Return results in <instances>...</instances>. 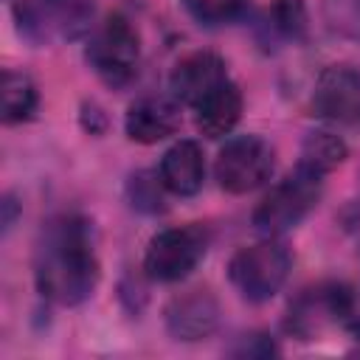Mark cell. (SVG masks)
Listing matches in <instances>:
<instances>
[{"label": "cell", "mask_w": 360, "mask_h": 360, "mask_svg": "<svg viewBox=\"0 0 360 360\" xmlns=\"http://www.w3.org/2000/svg\"><path fill=\"white\" fill-rule=\"evenodd\" d=\"M346 160V143L332 135V132H309L304 146H301V166L318 172V174H329L335 166H340Z\"/></svg>", "instance_id": "16"}, {"label": "cell", "mask_w": 360, "mask_h": 360, "mask_svg": "<svg viewBox=\"0 0 360 360\" xmlns=\"http://www.w3.org/2000/svg\"><path fill=\"white\" fill-rule=\"evenodd\" d=\"M242 118V93L239 87L228 79L222 82L214 93H208L197 107H194V121L197 129L205 138H225Z\"/></svg>", "instance_id": "14"}, {"label": "cell", "mask_w": 360, "mask_h": 360, "mask_svg": "<svg viewBox=\"0 0 360 360\" xmlns=\"http://www.w3.org/2000/svg\"><path fill=\"white\" fill-rule=\"evenodd\" d=\"M138 53H141V42L135 28L129 25L127 17L112 14L107 17L90 37L87 42V62L90 68L112 87L127 84L135 76L138 68Z\"/></svg>", "instance_id": "4"}, {"label": "cell", "mask_w": 360, "mask_h": 360, "mask_svg": "<svg viewBox=\"0 0 360 360\" xmlns=\"http://www.w3.org/2000/svg\"><path fill=\"white\" fill-rule=\"evenodd\" d=\"M312 110L326 121L360 127V68H326L315 82Z\"/></svg>", "instance_id": "9"}, {"label": "cell", "mask_w": 360, "mask_h": 360, "mask_svg": "<svg viewBox=\"0 0 360 360\" xmlns=\"http://www.w3.org/2000/svg\"><path fill=\"white\" fill-rule=\"evenodd\" d=\"M14 214H17V202H14V197H6L3 200V231H8L14 225Z\"/></svg>", "instance_id": "21"}, {"label": "cell", "mask_w": 360, "mask_h": 360, "mask_svg": "<svg viewBox=\"0 0 360 360\" xmlns=\"http://www.w3.org/2000/svg\"><path fill=\"white\" fill-rule=\"evenodd\" d=\"M323 194V174L307 169V166H295L278 186H273L262 202L253 211V228L262 236H281L284 231L295 228L321 200Z\"/></svg>", "instance_id": "2"}, {"label": "cell", "mask_w": 360, "mask_h": 360, "mask_svg": "<svg viewBox=\"0 0 360 360\" xmlns=\"http://www.w3.org/2000/svg\"><path fill=\"white\" fill-rule=\"evenodd\" d=\"M180 127V110L174 98H160V96H149V98H138L124 118V129L129 135V141L135 143H158L169 135H174Z\"/></svg>", "instance_id": "12"}, {"label": "cell", "mask_w": 360, "mask_h": 360, "mask_svg": "<svg viewBox=\"0 0 360 360\" xmlns=\"http://www.w3.org/2000/svg\"><path fill=\"white\" fill-rule=\"evenodd\" d=\"M20 34L31 42H53L79 37L93 17L87 0H20L17 8Z\"/></svg>", "instance_id": "5"}, {"label": "cell", "mask_w": 360, "mask_h": 360, "mask_svg": "<svg viewBox=\"0 0 360 360\" xmlns=\"http://www.w3.org/2000/svg\"><path fill=\"white\" fill-rule=\"evenodd\" d=\"M228 273L242 298L262 304V301H270L284 287L290 273V253L281 242L267 236L259 245L242 248L231 259Z\"/></svg>", "instance_id": "3"}, {"label": "cell", "mask_w": 360, "mask_h": 360, "mask_svg": "<svg viewBox=\"0 0 360 360\" xmlns=\"http://www.w3.org/2000/svg\"><path fill=\"white\" fill-rule=\"evenodd\" d=\"M37 290L62 307L82 304L98 284V262L87 219L62 214L51 219L39 236L34 256Z\"/></svg>", "instance_id": "1"}, {"label": "cell", "mask_w": 360, "mask_h": 360, "mask_svg": "<svg viewBox=\"0 0 360 360\" xmlns=\"http://www.w3.org/2000/svg\"><path fill=\"white\" fill-rule=\"evenodd\" d=\"M183 6L200 25H225L242 17L248 0H183Z\"/></svg>", "instance_id": "18"}, {"label": "cell", "mask_w": 360, "mask_h": 360, "mask_svg": "<svg viewBox=\"0 0 360 360\" xmlns=\"http://www.w3.org/2000/svg\"><path fill=\"white\" fill-rule=\"evenodd\" d=\"M267 28L276 37L298 39L307 28V8L304 0H276L267 11Z\"/></svg>", "instance_id": "17"}, {"label": "cell", "mask_w": 360, "mask_h": 360, "mask_svg": "<svg viewBox=\"0 0 360 360\" xmlns=\"http://www.w3.org/2000/svg\"><path fill=\"white\" fill-rule=\"evenodd\" d=\"M158 180H160V174H158ZM158 180H152L149 174H138V177H132V205H138V208H143V211H160L163 205V200H160V186H158Z\"/></svg>", "instance_id": "19"}, {"label": "cell", "mask_w": 360, "mask_h": 360, "mask_svg": "<svg viewBox=\"0 0 360 360\" xmlns=\"http://www.w3.org/2000/svg\"><path fill=\"white\" fill-rule=\"evenodd\" d=\"M329 323L360 329V315H357V307H354V295L343 284H323V287L307 290L290 307L287 329L295 332L304 340L318 335Z\"/></svg>", "instance_id": "6"}, {"label": "cell", "mask_w": 360, "mask_h": 360, "mask_svg": "<svg viewBox=\"0 0 360 360\" xmlns=\"http://www.w3.org/2000/svg\"><path fill=\"white\" fill-rule=\"evenodd\" d=\"M205 245H208V236L197 225L166 228L158 236H152L143 256V270L149 278L163 284L180 281L200 264V259L205 256Z\"/></svg>", "instance_id": "7"}, {"label": "cell", "mask_w": 360, "mask_h": 360, "mask_svg": "<svg viewBox=\"0 0 360 360\" xmlns=\"http://www.w3.org/2000/svg\"><path fill=\"white\" fill-rule=\"evenodd\" d=\"M217 180L231 194H248L273 172V149L259 135H236L225 141V146L217 155Z\"/></svg>", "instance_id": "8"}, {"label": "cell", "mask_w": 360, "mask_h": 360, "mask_svg": "<svg viewBox=\"0 0 360 360\" xmlns=\"http://www.w3.org/2000/svg\"><path fill=\"white\" fill-rule=\"evenodd\" d=\"M37 87L25 73L6 70L3 73V121L20 124L28 121L37 110Z\"/></svg>", "instance_id": "15"}, {"label": "cell", "mask_w": 360, "mask_h": 360, "mask_svg": "<svg viewBox=\"0 0 360 360\" xmlns=\"http://www.w3.org/2000/svg\"><path fill=\"white\" fill-rule=\"evenodd\" d=\"M340 6V25H354V31L360 34V0H338Z\"/></svg>", "instance_id": "20"}, {"label": "cell", "mask_w": 360, "mask_h": 360, "mask_svg": "<svg viewBox=\"0 0 360 360\" xmlns=\"http://www.w3.org/2000/svg\"><path fill=\"white\" fill-rule=\"evenodd\" d=\"M205 160L194 141H177L160 160V183L177 197H191L202 188Z\"/></svg>", "instance_id": "13"}, {"label": "cell", "mask_w": 360, "mask_h": 360, "mask_svg": "<svg viewBox=\"0 0 360 360\" xmlns=\"http://www.w3.org/2000/svg\"><path fill=\"white\" fill-rule=\"evenodd\" d=\"M219 323V307L205 290H188L169 301L166 329L177 340H202Z\"/></svg>", "instance_id": "11"}, {"label": "cell", "mask_w": 360, "mask_h": 360, "mask_svg": "<svg viewBox=\"0 0 360 360\" xmlns=\"http://www.w3.org/2000/svg\"><path fill=\"white\" fill-rule=\"evenodd\" d=\"M222 82H228L225 62L211 51H197V53L183 56L169 76L172 98L180 104H188V107H197Z\"/></svg>", "instance_id": "10"}]
</instances>
